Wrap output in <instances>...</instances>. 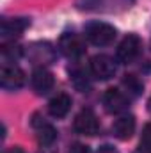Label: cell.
Returning a JSON list of instances; mask_svg holds the SVG:
<instances>
[{"mask_svg": "<svg viewBox=\"0 0 151 153\" xmlns=\"http://www.w3.org/2000/svg\"><path fill=\"white\" fill-rule=\"evenodd\" d=\"M84 32H85V38L96 46L110 45L115 38V29L105 22H91L89 25H85Z\"/></svg>", "mask_w": 151, "mask_h": 153, "instance_id": "6da1fadb", "label": "cell"}, {"mask_svg": "<svg viewBox=\"0 0 151 153\" xmlns=\"http://www.w3.org/2000/svg\"><path fill=\"white\" fill-rule=\"evenodd\" d=\"M73 126L78 134L82 135H96L100 132V121L96 114L91 111V109H84L76 114L75 121H73Z\"/></svg>", "mask_w": 151, "mask_h": 153, "instance_id": "7a4b0ae2", "label": "cell"}, {"mask_svg": "<svg viewBox=\"0 0 151 153\" xmlns=\"http://www.w3.org/2000/svg\"><path fill=\"white\" fill-rule=\"evenodd\" d=\"M59 50L70 57V59H76L80 57L84 52H85V45H84V39L80 38L75 32H64L61 39H59Z\"/></svg>", "mask_w": 151, "mask_h": 153, "instance_id": "3957f363", "label": "cell"}, {"mask_svg": "<svg viewBox=\"0 0 151 153\" xmlns=\"http://www.w3.org/2000/svg\"><path fill=\"white\" fill-rule=\"evenodd\" d=\"M0 84L7 91L20 89L25 84V73H23V70L18 68V66H14V64H4L2 71H0Z\"/></svg>", "mask_w": 151, "mask_h": 153, "instance_id": "277c9868", "label": "cell"}, {"mask_svg": "<svg viewBox=\"0 0 151 153\" xmlns=\"http://www.w3.org/2000/svg\"><path fill=\"white\" fill-rule=\"evenodd\" d=\"M103 105H105L107 112H110V114H121V112H124L128 109L130 100H128V96L123 91L112 87V89L105 91V94H103Z\"/></svg>", "mask_w": 151, "mask_h": 153, "instance_id": "5b68a950", "label": "cell"}, {"mask_svg": "<svg viewBox=\"0 0 151 153\" xmlns=\"http://www.w3.org/2000/svg\"><path fill=\"white\" fill-rule=\"evenodd\" d=\"M91 73L98 80H109L115 75V62L109 55H94L91 59Z\"/></svg>", "mask_w": 151, "mask_h": 153, "instance_id": "8992f818", "label": "cell"}, {"mask_svg": "<svg viewBox=\"0 0 151 153\" xmlns=\"http://www.w3.org/2000/svg\"><path fill=\"white\" fill-rule=\"evenodd\" d=\"M141 52V39L135 34H128L117 46V61L121 62H132Z\"/></svg>", "mask_w": 151, "mask_h": 153, "instance_id": "52a82bcc", "label": "cell"}, {"mask_svg": "<svg viewBox=\"0 0 151 153\" xmlns=\"http://www.w3.org/2000/svg\"><path fill=\"white\" fill-rule=\"evenodd\" d=\"M135 132V117L133 116H121L112 125V134L119 141H128Z\"/></svg>", "mask_w": 151, "mask_h": 153, "instance_id": "ba28073f", "label": "cell"}, {"mask_svg": "<svg viewBox=\"0 0 151 153\" xmlns=\"http://www.w3.org/2000/svg\"><path fill=\"white\" fill-rule=\"evenodd\" d=\"M29 25H30V20H27V18H4L2 20V36L4 38L21 36Z\"/></svg>", "mask_w": 151, "mask_h": 153, "instance_id": "9c48e42d", "label": "cell"}, {"mask_svg": "<svg viewBox=\"0 0 151 153\" xmlns=\"http://www.w3.org/2000/svg\"><path fill=\"white\" fill-rule=\"evenodd\" d=\"M30 82H32V87L39 94H44L53 87V75L46 68H38V70H34Z\"/></svg>", "mask_w": 151, "mask_h": 153, "instance_id": "30bf717a", "label": "cell"}, {"mask_svg": "<svg viewBox=\"0 0 151 153\" xmlns=\"http://www.w3.org/2000/svg\"><path fill=\"white\" fill-rule=\"evenodd\" d=\"M27 55L36 61V62H52L55 59V52L53 48L48 45V43H34L29 50H27Z\"/></svg>", "mask_w": 151, "mask_h": 153, "instance_id": "8fae6325", "label": "cell"}, {"mask_svg": "<svg viewBox=\"0 0 151 153\" xmlns=\"http://www.w3.org/2000/svg\"><path fill=\"white\" fill-rule=\"evenodd\" d=\"M70 109H71V98L66 93H59L48 103V112L53 117H64L70 112Z\"/></svg>", "mask_w": 151, "mask_h": 153, "instance_id": "7c38bea8", "label": "cell"}, {"mask_svg": "<svg viewBox=\"0 0 151 153\" xmlns=\"http://www.w3.org/2000/svg\"><path fill=\"white\" fill-rule=\"evenodd\" d=\"M32 125H34V128H36V135H38L39 144H43V146H48V144H52V143L55 141V137H57V132H55V128H53L50 123L38 121V117H34Z\"/></svg>", "mask_w": 151, "mask_h": 153, "instance_id": "4fadbf2b", "label": "cell"}, {"mask_svg": "<svg viewBox=\"0 0 151 153\" xmlns=\"http://www.w3.org/2000/svg\"><path fill=\"white\" fill-rule=\"evenodd\" d=\"M123 85L126 87V91H128L132 96H139V94L142 93V89H144L142 82H141L135 75H126L123 78Z\"/></svg>", "mask_w": 151, "mask_h": 153, "instance_id": "5bb4252c", "label": "cell"}, {"mask_svg": "<svg viewBox=\"0 0 151 153\" xmlns=\"http://www.w3.org/2000/svg\"><path fill=\"white\" fill-rule=\"evenodd\" d=\"M2 55L5 59H18L21 55V48L18 45H4L2 46Z\"/></svg>", "mask_w": 151, "mask_h": 153, "instance_id": "9a60e30c", "label": "cell"}, {"mask_svg": "<svg viewBox=\"0 0 151 153\" xmlns=\"http://www.w3.org/2000/svg\"><path fill=\"white\" fill-rule=\"evenodd\" d=\"M141 146L144 150H151V123H148L142 130V137H141Z\"/></svg>", "mask_w": 151, "mask_h": 153, "instance_id": "2e32d148", "label": "cell"}, {"mask_svg": "<svg viewBox=\"0 0 151 153\" xmlns=\"http://www.w3.org/2000/svg\"><path fill=\"white\" fill-rule=\"evenodd\" d=\"M68 153H91V150H89V146H85V144H73L71 150Z\"/></svg>", "mask_w": 151, "mask_h": 153, "instance_id": "e0dca14e", "label": "cell"}, {"mask_svg": "<svg viewBox=\"0 0 151 153\" xmlns=\"http://www.w3.org/2000/svg\"><path fill=\"white\" fill-rule=\"evenodd\" d=\"M98 153H117V150L114 146H110V144H105V146H101L98 150Z\"/></svg>", "mask_w": 151, "mask_h": 153, "instance_id": "ac0fdd59", "label": "cell"}, {"mask_svg": "<svg viewBox=\"0 0 151 153\" xmlns=\"http://www.w3.org/2000/svg\"><path fill=\"white\" fill-rule=\"evenodd\" d=\"M4 153H25L21 148H9V150H5Z\"/></svg>", "mask_w": 151, "mask_h": 153, "instance_id": "d6986e66", "label": "cell"}, {"mask_svg": "<svg viewBox=\"0 0 151 153\" xmlns=\"http://www.w3.org/2000/svg\"><path fill=\"white\" fill-rule=\"evenodd\" d=\"M150 111H151V100H150Z\"/></svg>", "mask_w": 151, "mask_h": 153, "instance_id": "ffe728a7", "label": "cell"}]
</instances>
